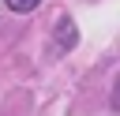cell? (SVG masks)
I'll return each instance as SVG.
<instances>
[{"label":"cell","instance_id":"1","mask_svg":"<svg viewBox=\"0 0 120 116\" xmlns=\"http://www.w3.org/2000/svg\"><path fill=\"white\" fill-rule=\"evenodd\" d=\"M56 45H60V52H68L75 45V22L68 15H60V22H56Z\"/></svg>","mask_w":120,"mask_h":116},{"label":"cell","instance_id":"2","mask_svg":"<svg viewBox=\"0 0 120 116\" xmlns=\"http://www.w3.org/2000/svg\"><path fill=\"white\" fill-rule=\"evenodd\" d=\"M4 4H8L11 11H34V7L41 4V0H4Z\"/></svg>","mask_w":120,"mask_h":116},{"label":"cell","instance_id":"3","mask_svg":"<svg viewBox=\"0 0 120 116\" xmlns=\"http://www.w3.org/2000/svg\"><path fill=\"white\" fill-rule=\"evenodd\" d=\"M112 109L120 112V79H116V86H112Z\"/></svg>","mask_w":120,"mask_h":116}]
</instances>
